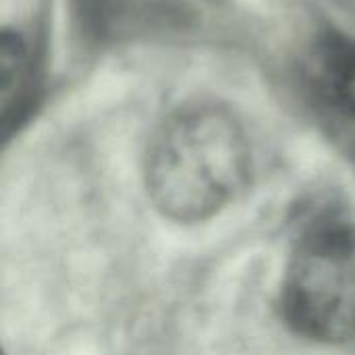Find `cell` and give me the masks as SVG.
<instances>
[{
    "mask_svg": "<svg viewBox=\"0 0 355 355\" xmlns=\"http://www.w3.org/2000/svg\"><path fill=\"white\" fill-rule=\"evenodd\" d=\"M289 327L322 343L355 341V227L320 225L297 243L283 279Z\"/></svg>",
    "mask_w": 355,
    "mask_h": 355,
    "instance_id": "obj_2",
    "label": "cell"
},
{
    "mask_svg": "<svg viewBox=\"0 0 355 355\" xmlns=\"http://www.w3.org/2000/svg\"><path fill=\"white\" fill-rule=\"evenodd\" d=\"M250 175V144L237 119L214 104L173 114L148 152V187L173 220L198 223L227 206Z\"/></svg>",
    "mask_w": 355,
    "mask_h": 355,
    "instance_id": "obj_1",
    "label": "cell"
},
{
    "mask_svg": "<svg viewBox=\"0 0 355 355\" xmlns=\"http://www.w3.org/2000/svg\"><path fill=\"white\" fill-rule=\"evenodd\" d=\"M33 81L29 44L19 31H4L0 42V116L8 131L23 112Z\"/></svg>",
    "mask_w": 355,
    "mask_h": 355,
    "instance_id": "obj_4",
    "label": "cell"
},
{
    "mask_svg": "<svg viewBox=\"0 0 355 355\" xmlns=\"http://www.w3.org/2000/svg\"><path fill=\"white\" fill-rule=\"evenodd\" d=\"M349 4H354V6H355V0H349Z\"/></svg>",
    "mask_w": 355,
    "mask_h": 355,
    "instance_id": "obj_5",
    "label": "cell"
},
{
    "mask_svg": "<svg viewBox=\"0 0 355 355\" xmlns=\"http://www.w3.org/2000/svg\"><path fill=\"white\" fill-rule=\"evenodd\" d=\"M306 77L314 94L333 110L355 119V42L331 35L320 40L308 60Z\"/></svg>",
    "mask_w": 355,
    "mask_h": 355,
    "instance_id": "obj_3",
    "label": "cell"
}]
</instances>
